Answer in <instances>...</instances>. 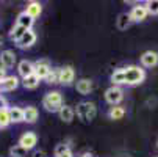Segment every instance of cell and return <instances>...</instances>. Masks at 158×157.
I'll return each mask as SVG.
<instances>
[{"label": "cell", "mask_w": 158, "mask_h": 157, "mask_svg": "<svg viewBox=\"0 0 158 157\" xmlns=\"http://www.w3.org/2000/svg\"><path fill=\"white\" fill-rule=\"evenodd\" d=\"M75 113H77V116L80 120L89 123V121H93L97 116V107H96L94 102H80L77 105Z\"/></svg>", "instance_id": "3"}, {"label": "cell", "mask_w": 158, "mask_h": 157, "mask_svg": "<svg viewBox=\"0 0 158 157\" xmlns=\"http://www.w3.org/2000/svg\"><path fill=\"white\" fill-rule=\"evenodd\" d=\"M35 42H36V35H35V32H33V30H27V33L17 41V47H20V49H28V47L33 46Z\"/></svg>", "instance_id": "9"}, {"label": "cell", "mask_w": 158, "mask_h": 157, "mask_svg": "<svg viewBox=\"0 0 158 157\" xmlns=\"http://www.w3.org/2000/svg\"><path fill=\"white\" fill-rule=\"evenodd\" d=\"M6 108H8V102L2 94H0V110H6Z\"/></svg>", "instance_id": "30"}, {"label": "cell", "mask_w": 158, "mask_h": 157, "mask_svg": "<svg viewBox=\"0 0 158 157\" xmlns=\"http://www.w3.org/2000/svg\"><path fill=\"white\" fill-rule=\"evenodd\" d=\"M66 151H69V146H67L66 143H58V145H56V148H55V157H56V155L64 154Z\"/></svg>", "instance_id": "29"}, {"label": "cell", "mask_w": 158, "mask_h": 157, "mask_svg": "<svg viewBox=\"0 0 158 157\" xmlns=\"http://www.w3.org/2000/svg\"><path fill=\"white\" fill-rule=\"evenodd\" d=\"M39 77L36 76V74H31V76H28V77H25V79H22V85H24L27 89H35L38 85H39Z\"/></svg>", "instance_id": "22"}, {"label": "cell", "mask_w": 158, "mask_h": 157, "mask_svg": "<svg viewBox=\"0 0 158 157\" xmlns=\"http://www.w3.org/2000/svg\"><path fill=\"white\" fill-rule=\"evenodd\" d=\"M58 115H60V120H63L64 123H71L75 116V110L69 105H63L61 110L58 111Z\"/></svg>", "instance_id": "16"}, {"label": "cell", "mask_w": 158, "mask_h": 157, "mask_svg": "<svg viewBox=\"0 0 158 157\" xmlns=\"http://www.w3.org/2000/svg\"><path fill=\"white\" fill-rule=\"evenodd\" d=\"M77 91L80 94H89L93 91V80H89V79H80L77 82Z\"/></svg>", "instance_id": "15"}, {"label": "cell", "mask_w": 158, "mask_h": 157, "mask_svg": "<svg viewBox=\"0 0 158 157\" xmlns=\"http://www.w3.org/2000/svg\"><path fill=\"white\" fill-rule=\"evenodd\" d=\"M27 149L22 148L20 145H14L13 148H10V155L11 157H25L27 155Z\"/></svg>", "instance_id": "26"}, {"label": "cell", "mask_w": 158, "mask_h": 157, "mask_svg": "<svg viewBox=\"0 0 158 157\" xmlns=\"http://www.w3.org/2000/svg\"><path fill=\"white\" fill-rule=\"evenodd\" d=\"M38 116H39V111H38L36 107H27V108H24V121L33 124V123H36Z\"/></svg>", "instance_id": "17"}, {"label": "cell", "mask_w": 158, "mask_h": 157, "mask_svg": "<svg viewBox=\"0 0 158 157\" xmlns=\"http://www.w3.org/2000/svg\"><path fill=\"white\" fill-rule=\"evenodd\" d=\"M60 79H61V68H53L46 80L47 83H60Z\"/></svg>", "instance_id": "25"}, {"label": "cell", "mask_w": 158, "mask_h": 157, "mask_svg": "<svg viewBox=\"0 0 158 157\" xmlns=\"http://www.w3.org/2000/svg\"><path fill=\"white\" fill-rule=\"evenodd\" d=\"M56 157H74V154H72V151L69 149V151H66L64 154H61V155H56Z\"/></svg>", "instance_id": "33"}, {"label": "cell", "mask_w": 158, "mask_h": 157, "mask_svg": "<svg viewBox=\"0 0 158 157\" xmlns=\"http://www.w3.org/2000/svg\"><path fill=\"white\" fill-rule=\"evenodd\" d=\"M50 71H52V66H50V63H49V60H39V61H36L35 63V74L42 80H46L47 79V76L50 74Z\"/></svg>", "instance_id": "5"}, {"label": "cell", "mask_w": 158, "mask_h": 157, "mask_svg": "<svg viewBox=\"0 0 158 157\" xmlns=\"http://www.w3.org/2000/svg\"><path fill=\"white\" fill-rule=\"evenodd\" d=\"M80 157H93V155H91V154H88V152H85V154H81Z\"/></svg>", "instance_id": "34"}, {"label": "cell", "mask_w": 158, "mask_h": 157, "mask_svg": "<svg viewBox=\"0 0 158 157\" xmlns=\"http://www.w3.org/2000/svg\"><path fill=\"white\" fill-rule=\"evenodd\" d=\"M17 71L19 74L22 76V79H25L31 74H35V63L28 61V60H22L19 64H17Z\"/></svg>", "instance_id": "10"}, {"label": "cell", "mask_w": 158, "mask_h": 157, "mask_svg": "<svg viewBox=\"0 0 158 157\" xmlns=\"http://www.w3.org/2000/svg\"><path fill=\"white\" fill-rule=\"evenodd\" d=\"M42 107L47 111H60L63 107V96L60 91H50L42 98Z\"/></svg>", "instance_id": "2"}, {"label": "cell", "mask_w": 158, "mask_h": 157, "mask_svg": "<svg viewBox=\"0 0 158 157\" xmlns=\"http://www.w3.org/2000/svg\"><path fill=\"white\" fill-rule=\"evenodd\" d=\"M33 22H35V19L30 17V16L24 11V13H20V14L17 16V19H16V25H20V27H24V28H27V30H31Z\"/></svg>", "instance_id": "14"}, {"label": "cell", "mask_w": 158, "mask_h": 157, "mask_svg": "<svg viewBox=\"0 0 158 157\" xmlns=\"http://www.w3.org/2000/svg\"><path fill=\"white\" fill-rule=\"evenodd\" d=\"M33 157H47V154L44 151H35L33 152Z\"/></svg>", "instance_id": "32"}, {"label": "cell", "mask_w": 158, "mask_h": 157, "mask_svg": "<svg viewBox=\"0 0 158 157\" xmlns=\"http://www.w3.org/2000/svg\"><path fill=\"white\" fill-rule=\"evenodd\" d=\"M122 99H124V91L121 89V86L113 85V86H110L106 91H105V101L110 105H113V107H116Z\"/></svg>", "instance_id": "4"}, {"label": "cell", "mask_w": 158, "mask_h": 157, "mask_svg": "<svg viewBox=\"0 0 158 157\" xmlns=\"http://www.w3.org/2000/svg\"><path fill=\"white\" fill-rule=\"evenodd\" d=\"M111 82H113V85H116V86L125 83V68H119V69H116L114 72H113Z\"/></svg>", "instance_id": "20"}, {"label": "cell", "mask_w": 158, "mask_h": 157, "mask_svg": "<svg viewBox=\"0 0 158 157\" xmlns=\"http://www.w3.org/2000/svg\"><path fill=\"white\" fill-rule=\"evenodd\" d=\"M130 24H131V17H130L128 13L119 14V17H118V20H116V27H118L119 30H127V27H128Z\"/></svg>", "instance_id": "21"}, {"label": "cell", "mask_w": 158, "mask_h": 157, "mask_svg": "<svg viewBox=\"0 0 158 157\" xmlns=\"http://www.w3.org/2000/svg\"><path fill=\"white\" fill-rule=\"evenodd\" d=\"M17 86H19V79L16 76H8L0 83V91H14Z\"/></svg>", "instance_id": "13"}, {"label": "cell", "mask_w": 158, "mask_h": 157, "mask_svg": "<svg viewBox=\"0 0 158 157\" xmlns=\"http://www.w3.org/2000/svg\"><path fill=\"white\" fill-rule=\"evenodd\" d=\"M75 79V71L72 66H64V68H61V79H60V83L63 85H71Z\"/></svg>", "instance_id": "12"}, {"label": "cell", "mask_w": 158, "mask_h": 157, "mask_svg": "<svg viewBox=\"0 0 158 157\" xmlns=\"http://www.w3.org/2000/svg\"><path fill=\"white\" fill-rule=\"evenodd\" d=\"M146 7H147L149 14H152V16L158 14V0H149V2L146 3Z\"/></svg>", "instance_id": "28"}, {"label": "cell", "mask_w": 158, "mask_h": 157, "mask_svg": "<svg viewBox=\"0 0 158 157\" xmlns=\"http://www.w3.org/2000/svg\"><path fill=\"white\" fill-rule=\"evenodd\" d=\"M124 115H125V108H124V107H119V105L111 107L110 111H108V116H110L111 120H122Z\"/></svg>", "instance_id": "23"}, {"label": "cell", "mask_w": 158, "mask_h": 157, "mask_svg": "<svg viewBox=\"0 0 158 157\" xmlns=\"http://www.w3.org/2000/svg\"><path fill=\"white\" fill-rule=\"evenodd\" d=\"M146 80V71L143 68H139V66H127L125 68V85H139Z\"/></svg>", "instance_id": "1"}, {"label": "cell", "mask_w": 158, "mask_h": 157, "mask_svg": "<svg viewBox=\"0 0 158 157\" xmlns=\"http://www.w3.org/2000/svg\"><path fill=\"white\" fill-rule=\"evenodd\" d=\"M141 63L144 68H153V66L158 64V54L156 52H152V50H147L141 55Z\"/></svg>", "instance_id": "11"}, {"label": "cell", "mask_w": 158, "mask_h": 157, "mask_svg": "<svg viewBox=\"0 0 158 157\" xmlns=\"http://www.w3.org/2000/svg\"><path fill=\"white\" fill-rule=\"evenodd\" d=\"M27 33V28H24V27H20V25H14L13 28H11V32H10V38L11 39H14L16 42L24 36Z\"/></svg>", "instance_id": "24"}, {"label": "cell", "mask_w": 158, "mask_h": 157, "mask_svg": "<svg viewBox=\"0 0 158 157\" xmlns=\"http://www.w3.org/2000/svg\"><path fill=\"white\" fill-rule=\"evenodd\" d=\"M36 143H38L36 133H35V132H25L24 135L19 138V143H17V145H20L22 148H25L27 151H30V149H33V148L36 146Z\"/></svg>", "instance_id": "7"}, {"label": "cell", "mask_w": 158, "mask_h": 157, "mask_svg": "<svg viewBox=\"0 0 158 157\" xmlns=\"http://www.w3.org/2000/svg\"><path fill=\"white\" fill-rule=\"evenodd\" d=\"M25 13H27L30 17L36 19V17H39V14L42 13V5H41L39 2H30V3L27 5Z\"/></svg>", "instance_id": "18"}, {"label": "cell", "mask_w": 158, "mask_h": 157, "mask_svg": "<svg viewBox=\"0 0 158 157\" xmlns=\"http://www.w3.org/2000/svg\"><path fill=\"white\" fill-rule=\"evenodd\" d=\"M11 123L10 120V110H0V127H6Z\"/></svg>", "instance_id": "27"}, {"label": "cell", "mask_w": 158, "mask_h": 157, "mask_svg": "<svg viewBox=\"0 0 158 157\" xmlns=\"http://www.w3.org/2000/svg\"><path fill=\"white\" fill-rule=\"evenodd\" d=\"M2 46H3V38L0 36V50H2Z\"/></svg>", "instance_id": "35"}, {"label": "cell", "mask_w": 158, "mask_h": 157, "mask_svg": "<svg viewBox=\"0 0 158 157\" xmlns=\"http://www.w3.org/2000/svg\"><path fill=\"white\" fill-rule=\"evenodd\" d=\"M8 110H10V120H11V123H22V121H24V108L11 107Z\"/></svg>", "instance_id": "19"}, {"label": "cell", "mask_w": 158, "mask_h": 157, "mask_svg": "<svg viewBox=\"0 0 158 157\" xmlns=\"http://www.w3.org/2000/svg\"><path fill=\"white\" fill-rule=\"evenodd\" d=\"M130 17H131V22H141L144 20L147 16H149V11H147V7L143 5V3H138L131 8V11L128 13Z\"/></svg>", "instance_id": "6"}, {"label": "cell", "mask_w": 158, "mask_h": 157, "mask_svg": "<svg viewBox=\"0 0 158 157\" xmlns=\"http://www.w3.org/2000/svg\"><path fill=\"white\" fill-rule=\"evenodd\" d=\"M8 76H6V69L5 68H2V66H0V83H2L5 79H6Z\"/></svg>", "instance_id": "31"}, {"label": "cell", "mask_w": 158, "mask_h": 157, "mask_svg": "<svg viewBox=\"0 0 158 157\" xmlns=\"http://www.w3.org/2000/svg\"><path fill=\"white\" fill-rule=\"evenodd\" d=\"M16 54L13 50H2V54H0V64H2V68L5 69H10L13 68V66L16 64Z\"/></svg>", "instance_id": "8"}, {"label": "cell", "mask_w": 158, "mask_h": 157, "mask_svg": "<svg viewBox=\"0 0 158 157\" xmlns=\"http://www.w3.org/2000/svg\"><path fill=\"white\" fill-rule=\"evenodd\" d=\"M156 145H158V143H156Z\"/></svg>", "instance_id": "36"}]
</instances>
